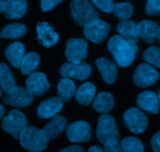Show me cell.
<instances>
[{
	"label": "cell",
	"instance_id": "f35d334b",
	"mask_svg": "<svg viewBox=\"0 0 160 152\" xmlns=\"http://www.w3.org/2000/svg\"><path fill=\"white\" fill-rule=\"evenodd\" d=\"M5 114V109L1 104H0V119L2 118V116Z\"/></svg>",
	"mask_w": 160,
	"mask_h": 152
},
{
	"label": "cell",
	"instance_id": "603a6c76",
	"mask_svg": "<svg viewBox=\"0 0 160 152\" xmlns=\"http://www.w3.org/2000/svg\"><path fill=\"white\" fill-rule=\"evenodd\" d=\"M95 91L96 88L93 84L90 82L84 83L81 84L75 93V99L79 104L88 106L93 101Z\"/></svg>",
	"mask_w": 160,
	"mask_h": 152
},
{
	"label": "cell",
	"instance_id": "ab89813d",
	"mask_svg": "<svg viewBox=\"0 0 160 152\" xmlns=\"http://www.w3.org/2000/svg\"><path fill=\"white\" fill-rule=\"evenodd\" d=\"M158 41H159V42L160 44V25L159 27V32H158Z\"/></svg>",
	"mask_w": 160,
	"mask_h": 152
},
{
	"label": "cell",
	"instance_id": "ba28073f",
	"mask_svg": "<svg viewBox=\"0 0 160 152\" xmlns=\"http://www.w3.org/2000/svg\"><path fill=\"white\" fill-rule=\"evenodd\" d=\"M159 78L157 70L148 63L140 64L133 75V81L139 87H150L156 84Z\"/></svg>",
	"mask_w": 160,
	"mask_h": 152
},
{
	"label": "cell",
	"instance_id": "f546056e",
	"mask_svg": "<svg viewBox=\"0 0 160 152\" xmlns=\"http://www.w3.org/2000/svg\"><path fill=\"white\" fill-rule=\"evenodd\" d=\"M122 151L125 152H142L144 146L142 142L136 137H126L120 141Z\"/></svg>",
	"mask_w": 160,
	"mask_h": 152
},
{
	"label": "cell",
	"instance_id": "e575fe53",
	"mask_svg": "<svg viewBox=\"0 0 160 152\" xmlns=\"http://www.w3.org/2000/svg\"><path fill=\"white\" fill-rule=\"evenodd\" d=\"M151 145L153 151L160 152V131L152 136L151 139Z\"/></svg>",
	"mask_w": 160,
	"mask_h": 152
},
{
	"label": "cell",
	"instance_id": "74e56055",
	"mask_svg": "<svg viewBox=\"0 0 160 152\" xmlns=\"http://www.w3.org/2000/svg\"><path fill=\"white\" fill-rule=\"evenodd\" d=\"M5 6V0H0V12H3Z\"/></svg>",
	"mask_w": 160,
	"mask_h": 152
},
{
	"label": "cell",
	"instance_id": "d4e9b609",
	"mask_svg": "<svg viewBox=\"0 0 160 152\" xmlns=\"http://www.w3.org/2000/svg\"><path fill=\"white\" fill-rule=\"evenodd\" d=\"M0 87L9 94L17 88V83L6 63H0Z\"/></svg>",
	"mask_w": 160,
	"mask_h": 152
},
{
	"label": "cell",
	"instance_id": "2e32d148",
	"mask_svg": "<svg viewBox=\"0 0 160 152\" xmlns=\"http://www.w3.org/2000/svg\"><path fill=\"white\" fill-rule=\"evenodd\" d=\"M137 104L140 109L151 114H157L159 111V104L158 95L156 93L146 91L138 96Z\"/></svg>",
	"mask_w": 160,
	"mask_h": 152
},
{
	"label": "cell",
	"instance_id": "d6a6232c",
	"mask_svg": "<svg viewBox=\"0 0 160 152\" xmlns=\"http://www.w3.org/2000/svg\"><path fill=\"white\" fill-rule=\"evenodd\" d=\"M145 12L149 16H159L160 0H147Z\"/></svg>",
	"mask_w": 160,
	"mask_h": 152
},
{
	"label": "cell",
	"instance_id": "ac0fdd59",
	"mask_svg": "<svg viewBox=\"0 0 160 152\" xmlns=\"http://www.w3.org/2000/svg\"><path fill=\"white\" fill-rule=\"evenodd\" d=\"M159 25L152 20H142L138 24L139 37L147 44H153L158 39Z\"/></svg>",
	"mask_w": 160,
	"mask_h": 152
},
{
	"label": "cell",
	"instance_id": "8d00e7d4",
	"mask_svg": "<svg viewBox=\"0 0 160 152\" xmlns=\"http://www.w3.org/2000/svg\"><path fill=\"white\" fill-rule=\"evenodd\" d=\"M88 151L89 152H102L103 151V150H102L101 148L98 146H92L89 148Z\"/></svg>",
	"mask_w": 160,
	"mask_h": 152
},
{
	"label": "cell",
	"instance_id": "836d02e7",
	"mask_svg": "<svg viewBox=\"0 0 160 152\" xmlns=\"http://www.w3.org/2000/svg\"><path fill=\"white\" fill-rule=\"evenodd\" d=\"M63 0H42L41 2V9L42 12H48L54 9Z\"/></svg>",
	"mask_w": 160,
	"mask_h": 152
},
{
	"label": "cell",
	"instance_id": "5bb4252c",
	"mask_svg": "<svg viewBox=\"0 0 160 152\" xmlns=\"http://www.w3.org/2000/svg\"><path fill=\"white\" fill-rule=\"evenodd\" d=\"M37 40L45 48H50L59 41V35L46 22H39L37 27Z\"/></svg>",
	"mask_w": 160,
	"mask_h": 152
},
{
	"label": "cell",
	"instance_id": "e0dca14e",
	"mask_svg": "<svg viewBox=\"0 0 160 152\" xmlns=\"http://www.w3.org/2000/svg\"><path fill=\"white\" fill-rule=\"evenodd\" d=\"M26 0H6L5 1L3 14L9 20L20 19L27 12Z\"/></svg>",
	"mask_w": 160,
	"mask_h": 152
},
{
	"label": "cell",
	"instance_id": "1f68e13d",
	"mask_svg": "<svg viewBox=\"0 0 160 152\" xmlns=\"http://www.w3.org/2000/svg\"><path fill=\"white\" fill-rule=\"evenodd\" d=\"M93 4L100 10L109 13L113 10L114 3L112 0H91Z\"/></svg>",
	"mask_w": 160,
	"mask_h": 152
},
{
	"label": "cell",
	"instance_id": "9a60e30c",
	"mask_svg": "<svg viewBox=\"0 0 160 152\" xmlns=\"http://www.w3.org/2000/svg\"><path fill=\"white\" fill-rule=\"evenodd\" d=\"M63 107V101L58 98H51L42 101L37 109L40 119H49L55 116Z\"/></svg>",
	"mask_w": 160,
	"mask_h": 152
},
{
	"label": "cell",
	"instance_id": "ffe728a7",
	"mask_svg": "<svg viewBox=\"0 0 160 152\" xmlns=\"http://www.w3.org/2000/svg\"><path fill=\"white\" fill-rule=\"evenodd\" d=\"M67 120L62 115H56L50 120L49 123L44 127L43 130L48 137V140H52L59 137L67 128Z\"/></svg>",
	"mask_w": 160,
	"mask_h": 152
},
{
	"label": "cell",
	"instance_id": "44dd1931",
	"mask_svg": "<svg viewBox=\"0 0 160 152\" xmlns=\"http://www.w3.org/2000/svg\"><path fill=\"white\" fill-rule=\"evenodd\" d=\"M24 45L20 42H13L5 50V56L9 60V63L17 69L20 68V63L24 56Z\"/></svg>",
	"mask_w": 160,
	"mask_h": 152
},
{
	"label": "cell",
	"instance_id": "7a4b0ae2",
	"mask_svg": "<svg viewBox=\"0 0 160 152\" xmlns=\"http://www.w3.org/2000/svg\"><path fill=\"white\" fill-rule=\"evenodd\" d=\"M108 48L120 67H128L134 62L138 51L135 42L128 41L121 35H115L108 42Z\"/></svg>",
	"mask_w": 160,
	"mask_h": 152
},
{
	"label": "cell",
	"instance_id": "4dcf8cb0",
	"mask_svg": "<svg viewBox=\"0 0 160 152\" xmlns=\"http://www.w3.org/2000/svg\"><path fill=\"white\" fill-rule=\"evenodd\" d=\"M143 59L147 63L160 69V48L156 46L147 48L143 53Z\"/></svg>",
	"mask_w": 160,
	"mask_h": 152
},
{
	"label": "cell",
	"instance_id": "52a82bcc",
	"mask_svg": "<svg viewBox=\"0 0 160 152\" xmlns=\"http://www.w3.org/2000/svg\"><path fill=\"white\" fill-rule=\"evenodd\" d=\"M110 31V26L106 21L98 19L92 20L84 25L83 33L86 38L94 43H101L106 38Z\"/></svg>",
	"mask_w": 160,
	"mask_h": 152
},
{
	"label": "cell",
	"instance_id": "277c9868",
	"mask_svg": "<svg viewBox=\"0 0 160 152\" xmlns=\"http://www.w3.org/2000/svg\"><path fill=\"white\" fill-rule=\"evenodd\" d=\"M70 16L80 27L99 18V14L88 0H73L70 3Z\"/></svg>",
	"mask_w": 160,
	"mask_h": 152
},
{
	"label": "cell",
	"instance_id": "6da1fadb",
	"mask_svg": "<svg viewBox=\"0 0 160 152\" xmlns=\"http://www.w3.org/2000/svg\"><path fill=\"white\" fill-rule=\"evenodd\" d=\"M96 136L100 143L104 145V151H122L119 145L120 133L115 119L112 115L104 113L99 116L98 119Z\"/></svg>",
	"mask_w": 160,
	"mask_h": 152
},
{
	"label": "cell",
	"instance_id": "484cf974",
	"mask_svg": "<svg viewBox=\"0 0 160 152\" xmlns=\"http://www.w3.org/2000/svg\"><path fill=\"white\" fill-rule=\"evenodd\" d=\"M40 63V56L38 53L31 51L24 55L20 63V70L23 75H30L34 73Z\"/></svg>",
	"mask_w": 160,
	"mask_h": 152
},
{
	"label": "cell",
	"instance_id": "83f0119b",
	"mask_svg": "<svg viewBox=\"0 0 160 152\" xmlns=\"http://www.w3.org/2000/svg\"><path fill=\"white\" fill-rule=\"evenodd\" d=\"M27 31L26 26L23 23H14L7 25L0 33L1 38L17 39L25 35Z\"/></svg>",
	"mask_w": 160,
	"mask_h": 152
},
{
	"label": "cell",
	"instance_id": "5b68a950",
	"mask_svg": "<svg viewBox=\"0 0 160 152\" xmlns=\"http://www.w3.org/2000/svg\"><path fill=\"white\" fill-rule=\"evenodd\" d=\"M28 126V120L23 112L18 110H11L2 120V127L6 133L13 138L19 140L21 133Z\"/></svg>",
	"mask_w": 160,
	"mask_h": 152
},
{
	"label": "cell",
	"instance_id": "b9f144b4",
	"mask_svg": "<svg viewBox=\"0 0 160 152\" xmlns=\"http://www.w3.org/2000/svg\"><path fill=\"white\" fill-rule=\"evenodd\" d=\"M2 89L1 87H0V98H1V97H2Z\"/></svg>",
	"mask_w": 160,
	"mask_h": 152
},
{
	"label": "cell",
	"instance_id": "d590c367",
	"mask_svg": "<svg viewBox=\"0 0 160 152\" xmlns=\"http://www.w3.org/2000/svg\"><path fill=\"white\" fill-rule=\"evenodd\" d=\"M60 151L62 152H84V149L83 147L80 145H72V146L67 147V148L62 149Z\"/></svg>",
	"mask_w": 160,
	"mask_h": 152
},
{
	"label": "cell",
	"instance_id": "8fae6325",
	"mask_svg": "<svg viewBox=\"0 0 160 152\" xmlns=\"http://www.w3.org/2000/svg\"><path fill=\"white\" fill-rule=\"evenodd\" d=\"M92 73V67L85 62L72 63L67 62L61 66L59 73L63 77L73 78L83 81L88 79Z\"/></svg>",
	"mask_w": 160,
	"mask_h": 152
},
{
	"label": "cell",
	"instance_id": "60d3db41",
	"mask_svg": "<svg viewBox=\"0 0 160 152\" xmlns=\"http://www.w3.org/2000/svg\"><path fill=\"white\" fill-rule=\"evenodd\" d=\"M158 98H159V107H160V89L159 91V93H158Z\"/></svg>",
	"mask_w": 160,
	"mask_h": 152
},
{
	"label": "cell",
	"instance_id": "7402d4cb",
	"mask_svg": "<svg viewBox=\"0 0 160 152\" xmlns=\"http://www.w3.org/2000/svg\"><path fill=\"white\" fill-rule=\"evenodd\" d=\"M93 109L98 113H108L114 106V98L112 94L106 91L100 92L93 101Z\"/></svg>",
	"mask_w": 160,
	"mask_h": 152
},
{
	"label": "cell",
	"instance_id": "7c38bea8",
	"mask_svg": "<svg viewBox=\"0 0 160 152\" xmlns=\"http://www.w3.org/2000/svg\"><path fill=\"white\" fill-rule=\"evenodd\" d=\"M67 136L70 142L84 143L89 141L91 138L90 125L85 121L72 123L67 127Z\"/></svg>",
	"mask_w": 160,
	"mask_h": 152
},
{
	"label": "cell",
	"instance_id": "3957f363",
	"mask_svg": "<svg viewBox=\"0 0 160 152\" xmlns=\"http://www.w3.org/2000/svg\"><path fill=\"white\" fill-rule=\"evenodd\" d=\"M19 140L22 148L33 152L44 151L49 141L45 131L34 126H27Z\"/></svg>",
	"mask_w": 160,
	"mask_h": 152
},
{
	"label": "cell",
	"instance_id": "4fadbf2b",
	"mask_svg": "<svg viewBox=\"0 0 160 152\" xmlns=\"http://www.w3.org/2000/svg\"><path fill=\"white\" fill-rule=\"evenodd\" d=\"M26 87L34 96H42L48 91L50 84L45 73L34 72L27 79Z\"/></svg>",
	"mask_w": 160,
	"mask_h": 152
},
{
	"label": "cell",
	"instance_id": "d6986e66",
	"mask_svg": "<svg viewBox=\"0 0 160 152\" xmlns=\"http://www.w3.org/2000/svg\"><path fill=\"white\" fill-rule=\"evenodd\" d=\"M95 64L106 84H112L115 82L117 76V68L115 63L106 58L101 57L96 59Z\"/></svg>",
	"mask_w": 160,
	"mask_h": 152
},
{
	"label": "cell",
	"instance_id": "4316f807",
	"mask_svg": "<svg viewBox=\"0 0 160 152\" xmlns=\"http://www.w3.org/2000/svg\"><path fill=\"white\" fill-rule=\"evenodd\" d=\"M76 92V87L72 80L64 77L58 84V97L63 101H68L71 99Z\"/></svg>",
	"mask_w": 160,
	"mask_h": 152
},
{
	"label": "cell",
	"instance_id": "f1b7e54d",
	"mask_svg": "<svg viewBox=\"0 0 160 152\" xmlns=\"http://www.w3.org/2000/svg\"><path fill=\"white\" fill-rule=\"evenodd\" d=\"M112 14L118 17L120 22L127 21L133 15V6L131 2H120L114 4Z\"/></svg>",
	"mask_w": 160,
	"mask_h": 152
},
{
	"label": "cell",
	"instance_id": "cb8c5ba5",
	"mask_svg": "<svg viewBox=\"0 0 160 152\" xmlns=\"http://www.w3.org/2000/svg\"><path fill=\"white\" fill-rule=\"evenodd\" d=\"M117 30L119 34L126 40L135 43L138 42L139 34L138 31V24L135 21L127 20V21L120 22L117 25Z\"/></svg>",
	"mask_w": 160,
	"mask_h": 152
},
{
	"label": "cell",
	"instance_id": "8992f818",
	"mask_svg": "<svg viewBox=\"0 0 160 152\" xmlns=\"http://www.w3.org/2000/svg\"><path fill=\"white\" fill-rule=\"evenodd\" d=\"M124 126L134 134H142L148 126V119L143 112L136 108H131L123 116Z\"/></svg>",
	"mask_w": 160,
	"mask_h": 152
},
{
	"label": "cell",
	"instance_id": "30bf717a",
	"mask_svg": "<svg viewBox=\"0 0 160 152\" xmlns=\"http://www.w3.org/2000/svg\"><path fill=\"white\" fill-rule=\"evenodd\" d=\"M34 101V95L27 87H17L11 93H6L2 97V102L6 105L18 108H26Z\"/></svg>",
	"mask_w": 160,
	"mask_h": 152
},
{
	"label": "cell",
	"instance_id": "9c48e42d",
	"mask_svg": "<svg viewBox=\"0 0 160 152\" xmlns=\"http://www.w3.org/2000/svg\"><path fill=\"white\" fill-rule=\"evenodd\" d=\"M88 42L81 38H70L66 44V57L72 63L82 62L88 56Z\"/></svg>",
	"mask_w": 160,
	"mask_h": 152
}]
</instances>
